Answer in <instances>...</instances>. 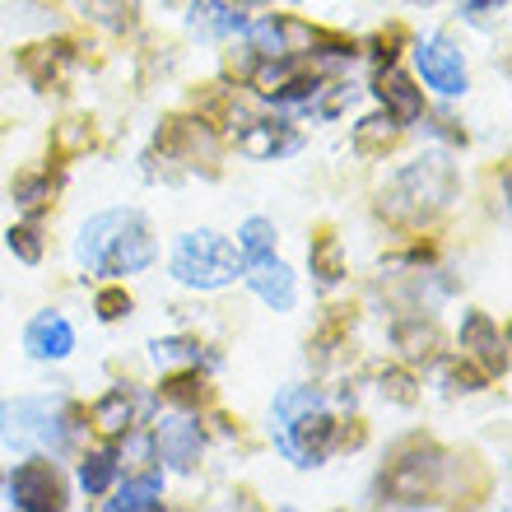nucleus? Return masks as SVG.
I'll return each instance as SVG.
<instances>
[{
    "instance_id": "nucleus-1",
    "label": "nucleus",
    "mask_w": 512,
    "mask_h": 512,
    "mask_svg": "<svg viewBox=\"0 0 512 512\" xmlns=\"http://www.w3.org/2000/svg\"><path fill=\"white\" fill-rule=\"evenodd\" d=\"M80 261L94 275H135L154 261V238H149L145 215L135 210H108L94 215L80 229Z\"/></svg>"
},
{
    "instance_id": "nucleus-2",
    "label": "nucleus",
    "mask_w": 512,
    "mask_h": 512,
    "mask_svg": "<svg viewBox=\"0 0 512 512\" xmlns=\"http://www.w3.org/2000/svg\"><path fill=\"white\" fill-rule=\"evenodd\" d=\"M336 438V424L326 415V396L317 387H289L275 396V443L298 466H317Z\"/></svg>"
},
{
    "instance_id": "nucleus-3",
    "label": "nucleus",
    "mask_w": 512,
    "mask_h": 512,
    "mask_svg": "<svg viewBox=\"0 0 512 512\" xmlns=\"http://www.w3.org/2000/svg\"><path fill=\"white\" fill-rule=\"evenodd\" d=\"M457 196V173L443 154L405 163L401 173L391 177V187L382 191V215L401 219V224H424Z\"/></svg>"
},
{
    "instance_id": "nucleus-4",
    "label": "nucleus",
    "mask_w": 512,
    "mask_h": 512,
    "mask_svg": "<svg viewBox=\"0 0 512 512\" xmlns=\"http://www.w3.org/2000/svg\"><path fill=\"white\" fill-rule=\"evenodd\" d=\"M0 438L14 452H66L70 429H66V405L52 396H14L0 401Z\"/></svg>"
},
{
    "instance_id": "nucleus-5",
    "label": "nucleus",
    "mask_w": 512,
    "mask_h": 512,
    "mask_svg": "<svg viewBox=\"0 0 512 512\" xmlns=\"http://www.w3.org/2000/svg\"><path fill=\"white\" fill-rule=\"evenodd\" d=\"M173 275L191 289H224L243 275V261L229 247V238H219L210 229H196L187 238H177L173 247Z\"/></svg>"
},
{
    "instance_id": "nucleus-6",
    "label": "nucleus",
    "mask_w": 512,
    "mask_h": 512,
    "mask_svg": "<svg viewBox=\"0 0 512 512\" xmlns=\"http://www.w3.org/2000/svg\"><path fill=\"white\" fill-rule=\"evenodd\" d=\"M10 503L24 512H56L66 508V480L56 461H24L10 475Z\"/></svg>"
},
{
    "instance_id": "nucleus-7",
    "label": "nucleus",
    "mask_w": 512,
    "mask_h": 512,
    "mask_svg": "<svg viewBox=\"0 0 512 512\" xmlns=\"http://www.w3.org/2000/svg\"><path fill=\"white\" fill-rule=\"evenodd\" d=\"M443 461L447 457L433 452V447H424L415 457H401L391 466L387 480H382V489L391 494V503H424V494H433L438 475H443Z\"/></svg>"
},
{
    "instance_id": "nucleus-8",
    "label": "nucleus",
    "mask_w": 512,
    "mask_h": 512,
    "mask_svg": "<svg viewBox=\"0 0 512 512\" xmlns=\"http://www.w3.org/2000/svg\"><path fill=\"white\" fill-rule=\"evenodd\" d=\"M415 61H419L424 84L438 89V94H461L466 89V66H461V52H452V42H443V38L419 42Z\"/></svg>"
},
{
    "instance_id": "nucleus-9",
    "label": "nucleus",
    "mask_w": 512,
    "mask_h": 512,
    "mask_svg": "<svg viewBox=\"0 0 512 512\" xmlns=\"http://www.w3.org/2000/svg\"><path fill=\"white\" fill-rule=\"evenodd\" d=\"M243 270H247V284H252L256 294L266 298L275 312L294 308V275H289V266H284L275 252H270V256H256V261H247Z\"/></svg>"
},
{
    "instance_id": "nucleus-10",
    "label": "nucleus",
    "mask_w": 512,
    "mask_h": 512,
    "mask_svg": "<svg viewBox=\"0 0 512 512\" xmlns=\"http://www.w3.org/2000/svg\"><path fill=\"white\" fill-rule=\"evenodd\" d=\"M24 345L33 359H66V354L75 350V331H70V322L61 312H42V317L28 322Z\"/></svg>"
},
{
    "instance_id": "nucleus-11",
    "label": "nucleus",
    "mask_w": 512,
    "mask_h": 512,
    "mask_svg": "<svg viewBox=\"0 0 512 512\" xmlns=\"http://www.w3.org/2000/svg\"><path fill=\"white\" fill-rule=\"evenodd\" d=\"M154 443H159V457L168 466H177V471H191L201 461V429L191 419H163Z\"/></svg>"
},
{
    "instance_id": "nucleus-12",
    "label": "nucleus",
    "mask_w": 512,
    "mask_h": 512,
    "mask_svg": "<svg viewBox=\"0 0 512 512\" xmlns=\"http://www.w3.org/2000/svg\"><path fill=\"white\" fill-rule=\"evenodd\" d=\"M461 350L475 354V359L485 364V373H503V368H508V359H503L499 326L489 322L485 312H471V317H466V326H461Z\"/></svg>"
},
{
    "instance_id": "nucleus-13",
    "label": "nucleus",
    "mask_w": 512,
    "mask_h": 512,
    "mask_svg": "<svg viewBox=\"0 0 512 512\" xmlns=\"http://www.w3.org/2000/svg\"><path fill=\"white\" fill-rule=\"evenodd\" d=\"M238 145H243V154H252V159H270V154L298 149V135L284 122H252V126H243Z\"/></svg>"
},
{
    "instance_id": "nucleus-14",
    "label": "nucleus",
    "mask_w": 512,
    "mask_h": 512,
    "mask_svg": "<svg viewBox=\"0 0 512 512\" xmlns=\"http://www.w3.org/2000/svg\"><path fill=\"white\" fill-rule=\"evenodd\" d=\"M191 28L201 33V38H229V33H238L243 28V14L233 10L229 0H196L191 5Z\"/></svg>"
},
{
    "instance_id": "nucleus-15",
    "label": "nucleus",
    "mask_w": 512,
    "mask_h": 512,
    "mask_svg": "<svg viewBox=\"0 0 512 512\" xmlns=\"http://www.w3.org/2000/svg\"><path fill=\"white\" fill-rule=\"evenodd\" d=\"M378 98H382V103H391L396 122H419V112H424V103H419V94H415V84L405 80L396 66L378 70Z\"/></svg>"
},
{
    "instance_id": "nucleus-16",
    "label": "nucleus",
    "mask_w": 512,
    "mask_h": 512,
    "mask_svg": "<svg viewBox=\"0 0 512 512\" xmlns=\"http://www.w3.org/2000/svg\"><path fill=\"white\" fill-rule=\"evenodd\" d=\"M66 61H70L66 42H42V47H28L24 52V75L38 84V89H52V84L61 80Z\"/></svg>"
},
{
    "instance_id": "nucleus-17",
    "label": "nucleus",
    "mask_w": 512,
    "mask_h": 512,
    "mask_svg": "<svg viewBox=\"0 0 512 512\" xmlns=\"http://www.w3.org/2000/svg\"><path fill=\"white\" fill-rule=\"evenodd\" d=\"M131 419H135V401L126 396L122 387L108 391V396H103V401L94 405V429H98V433H108V438H117V433L131 429Z\"/></svg>"
},
{
    "instance_id": "nucleus-18",
    "label": "nucleus",
    "mask_w": 512,
    "mask_h": 512,
    "mask_svg": "<svg viewBox=\"0 0 512 512\" xmlns=\"http://www.w3.org/2000/svg\"><path fill=\"white\" fill-rule=\"evenodd\" d=\"M84 14L94 19V24H103L108 33H126V28H135V14H140V0H80Z\"/></svg>"
},
{
    "instance_id": "nucleus-19",
    "label": "nucleus",
    "mask_w": 512,
    "mask_h": 512,
    "mask_svg": "<svg viewBox=\"0 0 512 512\" xmlns=\"http://www.w3.org/2000/svg\"><path fill=\"white\" fill-rule=\"evenodd\" d=\"M159 494H163V485L154 480V475H145V480H131V485L117 494V499H108V508L112 512H149V508H159Z\"/></svg>"
},
{
    "instance_id": "nucleus-20",
    "label": "nucleus",
    "mask_w": 512,
    "mask_h": 512,
    "mask_svg": "<svg viewBox=\"0 0 512 512\" xmlns=\"http://www.w3.org/2000/svg\"><path fill=\"white\" fill-rule=\"evenodd\" d=\"M117 480V452H108V447H98V452H89L80 466V485L89 489V494H103V489Z\"/></svg>"
},
{
    "instance_id": "nucleus-21",
    "label": "nucleus",
    "mask_w": 512,
    "mask_h": 512,
    "mask_svg": "<svg viewBox=\"0 0 512 512\" xmlns=\"http://www.w3.org/2000/svg\"><path fill=\"white\" fill-rule=\"evenodd\" d=\"M396 345H401L410 359H433V350H438V331L424 322H401L396 326Z\"/></svg>"
},
{
    "instance_id": "nucleus-22",
    "label": "nucleus",
    "mask_w": 512,
    "mask_h": 512,
    "mask_svg": "<svg viewBox=\"0 0 512 512\" xmlns=\"http://www.w3.org/2000/svg\"><path fill=\"white\" fill-rule=\"evenodd\" d=\"M238 247H243L247 261L270 256L275 252V224H270V219H247L243 229H238Z\"/></svg>"
},
{
    "instance_id": "nucleus-23",
    "label": "nucleus",
    "mask_w": 512,
    "mask_h": 512,
    "mask_svg": "<svg viewBox=\"0 0 512 512\" xmlns=\"http://www.w3.org/2000/svg\"><path fill=\"white\" fill-rule=\"evenodd\" d=\"M154 364L173 368V364H201V345L196 340H154Z\"/></svg>"
},
{
    "instance_id": "nucleus-24",
    "label": "nucleus",
    "mask_w": 512,
    "mask_h": 512,
    "mask_svg": "<svg viewBox=\"0 0 512 512\" xmlns=\"http://www.w3.org/2000/svg\"><path fill=\"white\" fill-rule=\"evenodd\" d=\"M312 270H317V275H322L326 284H336L340 275H345V266H340V243L331 238V233L312 243Z\"/></svg>"
},
{
    "instance_id": "nucleus-25",
    "label": "nucleus",
    "mask_w": 512,
    "mask_h": 512,
    "mask_svg": "<svg viewBox=\"0 0 512 512\" xmlns=\"http://www.w3.org/2000/svg\"><path fill=\"white\" fill-rule=\"evenodd\" d=\"M396 126H401V122H396L391 112H387V117H368V122L359 126V135H354V145H359V149H387L391 140H396Z\"/></svg>"
},
{
    "instance_id": "nucleus-26",
    "label": "nucleus",
    "mask_w": 512,
    "mask_h": 512,
    "mask_svg": "<svg viewBox=\"0 0 512 512\" xmlns=\"http://www.w3.org/2000/svg\"><path fill=\"white\" fill-rule=\"evenodd\" d=\"M14 201L24 205V210H38V205H47V201H52V173L19 177V182H14Z\"/></svg>"
},
{
    "instance_id": "nucleus-27",
    "label": "nucleus",
    "mask_w": 512,
    "mask_h": 512,
    "mask_svg": "<svg viewBox=\"0 0 512 512\" xmlns=\"http://www.w3.org/2000/svg\"><path fill=\"white\" fill-rule=\"evenodd\" d=\"M252 47H256L261 56H289L280 19H261V24H252Z\"/></svg>"
},
{
    "instance_id": "nucleus-28",
    "label": "nucleus",
    "mask_w": 512,
    "mask_h": 512,
    "mask_svg": "<svg viewBox=\"0 0 512 512\" xmlns=\"http://www.w3.org/2000/svg\"><path fill=\"white\" fill-rule=\"evenodd\" d=\"M163 396L173 405H201L205 401V382L196 378V373H182V378H173L168 387H163Z\"/></svg>"
},
{
    "instance_id": "nucleus-29",
    "label": "nucleus",
    "mask_w": 512,
    "mask_h": 512,
    "mask_svg": "<svg viewBox=\"0 0 512 512\" xmlns=\"http://www.w3.org/2000/svg\"><path fill=\"white\" fill-rule=\"evenodd\" d=\"M10 252L19 256V261H42V243H38V229L33 224H24V229H10Z\"/></svg>"
},
{
    "instance_id": "nucleus-30",
    "label": "nucleus",
    "mask_w": 512,
    "mask_h": 512,
    "mask_svg": "<svg viewBox=\"0 0 512 512\" xmlns=\"http://www.w3.org/2000/svg\"><path fill=\"white\" fill-rule=\"evenodd\" d=\"M461 5H466V19H471L475 28H489L503 10H508V0H461Z\"/></svg>"
},
{
    "instance_id": "nucleus-31",
    "label": "nucleus",
    "mask_w": 512,
    "mask_h": 512,
    "mask_svg": "<svg viewBox=\"0 0 512 512\" xmlns=\"http://www.w3.org/2000/svg\"><path fill=\"white\" fill-rule=\"evenodd\" d=\"M126 312H131V298H126V289H103V294H98V317L117 322V317H126Z\"/></svg>"
}]
</instances>
